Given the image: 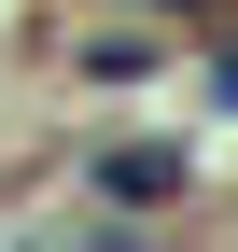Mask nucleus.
<instances>
[{"instance_id": "obj_1", "label": "nucleus", "mask_w": 238, "mask_h": 252, "mask_svg": "<svg viewBox=\"0 0 238 252\" xmlns=\"http://www.w3.org/2000/svg\"><path fill=\"white\" fill-rule=\"evenodd\" d=\"M84 182H98L112 210H154V196H182V154H168V140H112Z\"/></svg>"}]
</instances>
